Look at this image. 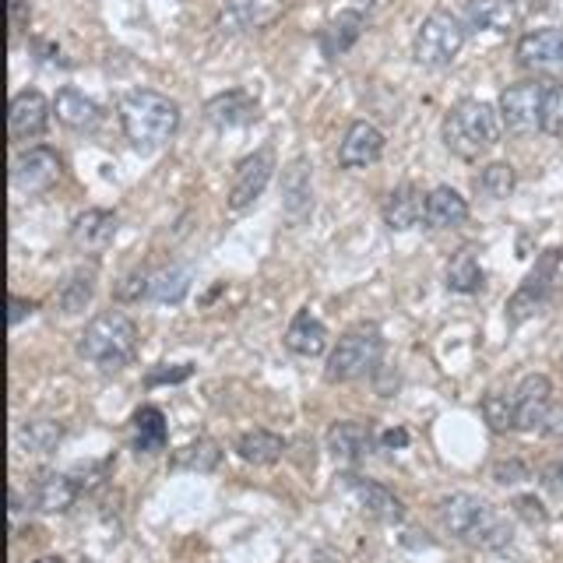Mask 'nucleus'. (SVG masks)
Listing matches in <instances>:
<instances>
[{"mask_svg":"<svg viewBox=\"0 0 563 563\" xmlns=\"http://www.w3.org/2000/svg\"><path fill=\"white\" fill-rule=\"evenodd\" d=\"M515 184H518V173H515V166H510V163H489L479 176H475V187H479L486 198H493V201L510 198Z\"/></svg>","mask_w":563,"mask_h":563,"instance_id":"36","label":"nucleus"},{"mask_svg":"<svg viewBox=\"0 0 563 563\" xmlns=\"http://www.w3.org/2000/svg\"><path fill=\"white\" fill-rule=\"evenodd\" d=\"M286 349L292 352V356H303V360L324 356V349H328V328L317 321L310 310H299L292 317L289 331H286Z\"/></svg>","mask_w":563,"mask_h":563,"instance_id":"23","label":"nucleus"},{"mask_svg":"<svg viewBox=\"0 0 563 563\" xmlns=\"http://www.w3.org/2000/svg\"><path fill=\"white\" fill-rule=\"evenodd\" d=\"M462 46H465L462 18L440 8L419 25L416 43H412V57L422 67H451L457 53H462Z\"/></svg>","mask_w":563,"mask_h":563,"instance_id":"6","label":"nucleus"},{"mask_svg":"<svg viewBox=\"0 0 563 563\" xmlns=\"http://www.w3.org/2000/svg\"><path fill=\"white\" fill-rule=\"evenodd\" d=\"M236 454L246 465H275L286 454V440L272 430H246L236 437Z\"/></svg>","mask_w":563,"mask_h":563,"instance_id":"29","label":"nucleus"},{"mask_svg":"<svg viewBox=\"0 0 563 563\" xmlns=\"http://www.w3.org/2000/svg\"><path fill=\"white\" fill-rule=\"evenodd\" d=\"M272 173H275V152L272 148H257L254 155H246L236 163L233 169V180H229V211H246L251 208L264 187L272 184Z\"/></svg>","mask_w":563,"mask_h":563,"instance_id":"7","label":"nucleus"},{"mask_svg":"<svg viewBox=\"0 0 563 563\" xmlns=\"http://www.w3.org/2000/svg\"><path fill=\"white\" fill-rule=\"evenodd\" d=\"M14 437H18V448L29 451V454H53L64 440V427L53 419H29L18 427Z\"/></svg>","mask_w":563,"mask_h":563,"instance_id":"31","label":"nucleus"},{"mask_svg":"<svg viewBox=\"0 0 563 563\" xmlns=\"http://www.w3.org/2000/svg\"><path fill=\"white\" fill-rule=\"evenodd\" d=\"M205 117L216 123V128H243V123L257 120V102L246 92H225L205 106Z\"/></svg>","mask_w":563,"mask_h":563,"instance_id":"27","label":"nucleus"},{"mask_svg":"<svg viewBox=\"0 0 563 563\" xmlns=\"http://www.w3.org/2000/svg\"><path fill=\"white\" fill-rule=\"evenodd\" d=\"M92 296H96V268L88 264V268H75L60 282L57 307H60L64 317H75V313H81L88 303H92Z\"/></svg>","mask_w":563,"mask_h":563,"instance_id":"30","label":"nucleus"},{"mask_svg":"<svg viewBox=\"0 0 563 563\" xmlns=\"http://www.w3.org/2000/svg\"><path fill=\"white\" fill-rule=\"evenodd\" d=\"M190 278H194V272L187 264L158 268L155 275H148V299H155V303H169V307L184 303L190 292Z\"/></svg>","mask_w":563,"mask_h":563,"instance_id":"28","label":"nucleus"},{"mask_svg":"<svg viewBox=\"0 0 563 563\" xmlns=\"http://www.w3.org/2000/svg\"><path fill=\"white\" fill-rule=\"evenodd\" d=\"M419 219H427V198H422V190L416 184H401L387 194L384 222L391 233H409V229H416Z\"/></svg>","mask_w":563,"mask_h":563,"instance_id":"18","label":"nucleus"},{"mask_svg":"<svg viewBox=\"0 0 563 563\" xmlns=\"http://www.w3.org/2000/svg\"><path fill=\"white\" fill-rule=\"evenodd\" d=\"M131 444L137 454H158L166 451L169 444V427H166V416L163 409H155V405H141L131 419Z\"/></svg>","mask_w":563,"mask_h":563,"instance_id":"24","label":"nucleus"},{"mask_svg":"<svg viewBox=\"0 0 563 563\" xmlns=\"http://www.w3.org/2000/svg\"><path fill=\"white\" fill-rule=\"evenodd\" d=\"M81 486L70 479L64 472H43L40 479H35V489H32V504L35 510H43V515H67L70 507H75Z\"/></svg>","mask_w":563,"mask_h":563,"instance_id":"20","label":"nucleus"},{"mask_svg":"<svg viewBox=\"0 0 563 563\" xmlns=\"http://www.w3.org/2000/svg\"><path fill=\"white\" fill-rule=\"evenodd\" d=\"M528 465L518 462V457H507V462H497L493 465V483H500V486H515V483H525L528 479Z\"/></svg>","mask_w":563,"mask_h":563,"instance_id":"38","label":"nucleus"},{"mask_svg":"<svg viewBox=\"0 0 563 563\" xmlns=\"http://www.w3.org/2000/svg\"><path fill=\"white\" fill-rule=\"evenodd\" d=\"M515 515L518 518H525L528 525H545V507H542V500H536V497H518L515 500Z\"/></svg>","mask_w":563,"mask_h":563,"instance_id":"42","label":"nucleus"},{"mask_svg":"<svg viewBox=\"0 0 563 563\" xmlns=\"http://www.w3.org/2000/svg\"><path fill=\"white\" fill-rule=\"evenodd\" d=\"M190 374H194L190 363H180V366H155V369H148L145 384L148 387H158V384H184Z\"/></svg>","mask_w":563,"mask_h":563,"instance_id":"39","label":"nucleus"},{"mask_svg":"<svg viewBox=\"0 0 563 563\" xmlns=\"http://www.w3.org/2000/svg\"><path fill=\"white\" fill-rule=\"evenodd\" d=\"M282 8H286V0H233L229 18L243 29H261V25H272L282 14Z\"/></svg>","mask_w":563,"mask_h":563,"instance_id":"34","label":"nucleus"},{"mask_svg":"<svg viewBox=\"0 0 563 563\" xmlns=\"http://www.w3.org/2000/svg\"><path fill=\"white\" fill-rule=\"evenodd\" d=\"M380 155H384V134L366 120L352 123L342 137V145H339L342 169H366V166H374Z\"/></svg>","mask_w":563,"mask_h":563,"instance_id":"15","label":"nucleus"},{"mask_svg":"<svg viewBox=\"0 0 563 563\" xmlns=\"http://www.w3.org/2000/svg\"><path fill=\"white\" fill-rule=\"evenodd\" d=\"M60 180V158L53 148H29L14 155L11 163V184L22 194H46Z\"/></svg>","mask_w":563,"mask_h":563,"instance_id":"11","label":"nucleus"},{"mask_svg":"<svg viewBox=\"0 0 563 563\" xmlns=\"http://www.w3.org/2000/svg\"><path fill=\"white\" fill-rule=\"evenodd\" d=\"M539 131L550 137H563V81L545 85L542 96V117H539Z\"/></svg>","mask_w":563,"mask_h":563,"instance_id":"37","label":"nucleus"},{"mask_svg":"<svg viewBox=\"0 0 563 563\" xmlns=\"http://www.w3.org/2000/svg\"><path fill=\"white\" fill-rule=\"evenodd\" d=\"M539 437L563 440V398L550 401V409H545V419H542V427H539Z\"/></svg>","mask_w":563,"mask_h":563,"instance_id":"40","label":"nucleus"},{"mask_svg":"<svg viewBox=\"0 0 563 563\" xmlns=\"http://www.w3.org/2000/svg\"><path fill=\"white\" fill-rule=\"evenodd\" d=\"M468 219V201L454 187H433L427 194V225L430 229H454Z\"/></svg>","mask_w":563,"mask_h":563,"instance_id":"26","label":"nucleus"},{"mask_svg":"<svg viewBox=\"0 0 563 563\" xmlns=\"http://www.w3.org/2000/svg\"><path fill=\"white\" fill-rule=\"evenodd\" d=\"M222 462V451L219 444L211 437H198V440H190L187 448H180L173 454V468L176 472H216Z\"/></svg>","mask_w":563,"mask_h":563,"instance_id":"33","label":"nucleus"},{"mask_svg":"<svg viewBox=\"0 0 563 563\" xmlns=\"http://www.w3.org/2000/svg\"><path fill=\"white\" fill-rule=\"evenodd\" d=\"M141 296H148V275H128L117 286V299L120 303H134V299H141Z\"/></svg>","mask_w":563,"mask_h":563,"instance_id":"41","label":"nucleus"},{"mask_svg":"<svg viewBox=\"0 0 563 563\" xmlns=\"http://www.w3.org/2000/svg\"><path fill=\"white\" fill-rule=\"evenodd\" d=\"M518 64L539 78L563 81V29H536L518 43Z\"/></svg>","mask_w":563,"mask_h":563,"instance_id":"9","label":"nucleus"},{"mask_svg":"<svg viewBox=\"0 0 563 563\" xmlns=\"http://www.w3.org/2000/svg\"><path fill=\"white\" fill-rule=\"evenodd\" d=\"M374 448V430L363 427V422H352V419H342V422H331L328 430V451L334 462L342 465H360L363 457Z\"/></svg>","mask_w":563,"mask_h":563,"instance_id":"17","label":"nucleus"},{"mask_svg":"<svg viewBox=\"0 0 563 563\" xmlns=\"http://www.w3.org/2000/svg\"><path fill=\"white\" fill-rule=\"evenodd\" d=\"M345 486L352 497H356V504L363 507V515H369L374 521H380V525L405 521V504L387 486H380L374 479H363V475H345Z\"/></svg>","mask_w":563,"mask_h":563,"instance_id":"13","label":"nucleus"},{"mask_svg":"<svg viewBox=\"0 0 563 563\" xmlns=\"http://www.w3.org/2000/svg\"><path fill=\"white\" fill-rule=\"evenodd\" d=\"M377 4H380V0H356V8H360V11H363V8L369 11V8H377Z\"/></svg>","mask_w":563,"mask_h":563,"instance_id":"47","label":"nucleus"},{"mask_svg":"<svg viewBox=\"0 0 563 563\" xmlns=\"http://www.w3.org/2000/svg\"><path fill=\"white\" fill-rule=\"evenodd\" d=\"M465 18L472 29L483 32H510L521 22V8L518 0H468Z\"/></svg>","mask_w":563,"mask_h":563,"instance_id":"22","label":"nucleus"},{"mask_svg":"<svg viewBox=\"0 0 563 563\" xmlns=\"http://www.w3.org/2000/svg\"><path fill=\"white\" fill-rule=\"evenodd\" d=\"M384 360V334L377 324H356L349 328L339 345L331 349L328 366H324V380L328 384H349L360 380L366 374H374Z\"/></svg>","mask_w":563,"mask_h":563,"instance_id":"5","label":"nucleus"},{"mask_svg":"<svg viewBox=\"0 0 563 563\" xmlns=\"http://www.w3.org/2000/svg\"><path fill=\"white\" fill-rule=\"evenodd\" d=\"M366 29V14L360 8H349V11H339L328 22V29L321 32V46L328 57H342L352 46L360 43V35Z\"/></svg>","mask_w":563,"mask_h":563,"instance_id":"25","label":"nucleus"},{"mask_svg":"<svg viewBox=\"0 0 563 563\" xmlns=\"http://www.w3.org/2000/svg\"><path fill=\"white\" fill-rule=\"evenodd\" d=\"M282 205H286V216L292 222H303L313 208V187H310V166L303 155H296L286 166L282 176Z\"/></svg>","mask_w":563,"mask_h":563,"instance_id":"21","label":"nucleus"},{"mask_svg":"<svg viewBox=\"0 0 563 563\" xmlns=\"http://www.w3.org/2000/svg\"><path fill=\"white\" fill-rule=\"evenodd\" d=\"M556 261H560V251H545L542 261L532 268V275H528V278L521 282V289H518L515 296H510V303H507V321H510V324L528 321V317L539 313L545 303H550Z\"/></svg>","mask_w":563,"mask_h":563,"instance_id":"8","label":"nucleus"},{"mask_svg":"<svg viewBox=\"0 0 563 563\" xmlns=\"http://www.w3.org/2000/svg\"><path fill=\"white\" fill-rule=\"evenodd\" d=\"M483 419L493 433H510L518 430V409H515V395H500L489 391L483 398Z\"/></svg>","mask_w":563,"mask_h":563,"instance_id":"35","label":"nucleus"},{"mask_svg":"<svg viewBox=\"0 0 563 563\" xmlns=\"http://www.w3.org/2000/svg\"><path fill=\"white\" fill-rule=\"evenodd\" d=\"M553 384L550 377H542V374H532V377H525L518 384V391H515V409H518V430L521 433H539L542 427V419H545V409H550V401H553Z\"/></svg>","mask_w":563,"mask_h":563,"instance_id":"14","label":"nucleus"},{"mask_svg":"<svg viewBox=\"0 0 563 563\" xmlns=\"http://www.w3.org/2000/svg\"><path fill=\"white\" fill-rule=\"evenodd\" d=\"M35 313V303L32 299H22V296H11V313H8V324L11 328H18L25 321V317H32Z\"/></svg>","mask_w":563,"mask_h":563,"instance_id":"44","label":"nucleus"},{"mask_svg":"<svg viewBox=\"0 0 563 563\" xmlns=\"http://www.w3.org/2000/svg\"><path fill=\"white\" fill-rule=\"evenodd\" d=\"M437 518L457 542L475 545V550L497 553L507 550L510 539H515V528H510L500 510L483 497H472V493H451V497H444L437 504Z\"/></svg>","mask_w":563,"mask_h":563,"instance_id":"1","label":"nucleus"},{"mask_svg":"<svg viewBox=\"0 0 563 563\" xmlns=\"http://www.w3.org/2000/svg\"><path fill=\"white\" fill-rule=\"evenodd\" d=\"M409 444V430H387L384 433V448H405Z\"/></svg>","mask_w":563,"mask_h":563,"instance_id":"46","label":"nucleus"},{"mask_svg":"<svg viewBox=\"0 0 563 563\" xmlns=\"http://www.w3.org/2000/svg\"><path fill=\"white\" fill-rule=\"evenodd\" d=\"M53 113H57V120L64 123V128L78 131V134H92L99 123H102V110L99 102H92L85 92H78V88H60L57 99H53Z\"/></svg>","mask_w":563,"mask_h":563,"instance_id":"19","label":"nucleus"},{"mask_svg":"<svg viewBox=\"0 0 563 563\" xmlns=\"http://www.w3.org/2000/svg\"><path fill=\"white\" fill-rule=\"evenodd\" d=\"M8 14H11V35L18 40L29 29V0H8Z\"/></svg>","mask_w":563,"mask_h":563,"instance_id":"43","label":"nucleus"},{"mask_svg":"<svg viewBox=\"0 0 563 563\" xmlns=\"http://www.w3.org/2000/svg\"><path fill=\"white\" fill-rule=\"evenodd\" d=\"M448 289L451 292H462V296H472V292H479L486 286V275L479 268V257H475L468 246L465 251H457L451 261H448Z\"/></svg>","mask_w":563,"mask_h":563,"instance_id":"32","label":"nucleus"},{"mask_svg":"<svg viewBox=\"0 0 563 563\" xmlns=\"http://www.w3.org/2000/svg\"><path fill=\"white\" fill-rule=\"evenodd\" d=\"M542 486L550 493H556V497H563V462H556V465H550L542 472Z\"/></svg>","mask_w":563,"mask_h":563,"instance_id":"45","label":"nucleus"},{"mask_svg":"<svg viewBox=\"0 0 563 563\" xmlns=\"http://www.w3.org/2000/svg\"><path fill=\"white\" fill-rule=\"evenodd\" d=\"M49 110L53 106L46 102L43 92H18L11 99V110H8V134L11 141H35L43 137L49 128Z\"/></svg>","mask_w":563,"mask_h":563,"instance_id":"12","label":"nucleus"},{"mask_svg":"<svg viewBox=\"0 0 563 563\" xmlns=\"http://www.w3.org/2000/svg\"><path fill=\"white\" fill-rule=\"evenodd\" d=\"M500 131H504L500 110H493L489 102H479V99H465V102L451 106L444 117V128H440L444 145L457 158H465V163L483 158L500 141Z\"/></svg>","mask_w":563,"mask_h":563,"instance_id":"3","label":"nucleus"},{"mask_svg":"<svg viewBox=\"0 0 563 563\" xmlns=\"http://www.w3.org/2000/svg\"><path fill=\"white\" fill-rule=\"evenodd\" d=\"M137 352V324L123 310H102L78 334V356L99 369H123Z\"/></svg>","mask_w":563,"mask_h":563,"instance_id":"4","label":"nucleus"},{"mask_svg":"<svg viewBox=\"0 0 563 563\" xmlns=\"http://www.w3.org/2000/svg\"><path fill=\"white\" fill-rule=\"evenodd\" d=\"M542 96H545V85H539V81H518V85L504 88V96H500V120H504V128L515 131V134L539 131Z\"/></svg>","mask_w":563,"mask_h":563,"instance_id":"10","label":"nucleus"},{"mask_svg":"<svg viewBox=\"0 0 563 563\" xmlns=\"http://www.w3.org/2000/svg\"><path fill=\"white\" fill-rule=\"evenodd\" d=\"M120 128L134 148H158L180 128V106L152 88H134L120 99Z\"/></svg>","mask_w":563,"mask_h":563,"instance_id":"2","label":"nucleus"},{"mask_svg":"<svg viewBox=\"0 0 563 563\" xmlns=\"http://www.w3.org/2000/svg\"><path fill=\"white\" fill-rule=\"evenodd\" d=\"M117 225H120V219L113 216V211L88 208L75 219V225H70V243H75L81 254H99L113 243Z\"/></svg>","mask_w":563,"mask_h":563,"instance_id":"16","label":"nucleus"},{"mask_svg":"<svg viewBox=\"0 0 563 563\" xmlns=\"http://www.w3.org/2000/svg\"><path fill=\"white\" fill-rule=\"evenodd\" d=\"M32 563H64L60 556H40V560H32Z\"/></svg>","mask_w":563,"mask_h":563,"instance_id":"48","label":"nucleus"}]
</instances>
